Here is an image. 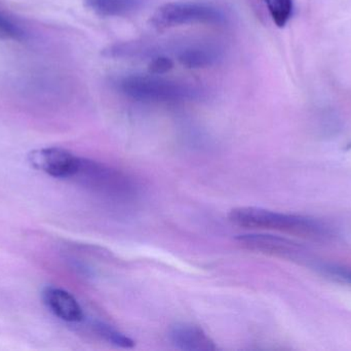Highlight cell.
<instances>
[{"mask_svg":"<svg viewBox=\"0 0 351 351\" xmlns=\"http://www.w3.org/2000/svg\"><path fill=\"white\" fill-rule=\"evenodd\" d=\"M26 30L16 21L0 12V39L8 41H26Z\"/></svg>","mask_w":351,"mask_h":351,"instance_id":"13","label":"cell"},{"mask_svg":"<svg viewBox=\"0 0 351 351\" xmlns=\"http://www.w3.org/2000/svg\"><path fill=\"white\" fill-rule=\"evenodd\" d=\"M228 220L239 228L272 231L303 238L326 240L334 237V230L322 220L300 214H285L265 208L237 207L230 210Z\"/></svg>","mask_w":351,"mask_h":351,"instance_id":"1","label":"cell"},{"mask_svg":"<svg viewBox=\"0 0 351 351\" xmlns=\"http://www.w3.org/2000/svg\"><path fill=\"white\" fill-rule=\"evenodd\" d=\"M43 301L56 317L67 323H80L84 319L80 303L67 291L49 286L43 292Z\"/></svg>","mask_w":351,"mask_h":351,"instance_id":"7","label":"cell"},{"mask_svg":"<svg viewBox=\"0 0 351 351\" xmlns=\"http://www.w3.org/2000/svg\"><path fill=\"white\" fill-rule=\"evenodd\" d=\"M119 89L128 98L145 103L181 102L197 96V90L189 84L152 73L125 76L119 80Z\"/></svg>","mask_w":351,"mask_h":351,"instance_id":"2","label":"cell"},{"mask_svg":"<svg viewBox=\"0 0 351 351\" xmlns=\"http://www.w3.org/2000/svg\"><path fill=\"white\" fill-rule=\"evenodd\" d=\"M94 331L99 337L117 348H127V350L135 348L136 343L133 339L107 324L98 321L94 325Z\"/></svg>","mask_w":351,"mask_h":351,"instance_id":"11","label":"cell"},{"mask_svg":"<svg viewBox=\"0 0 351 351\" xmlns=\"http://www.w3.org/2000/svg\"><path fill=\"white\" fill-rule=\"evenodd\" d=\"M221 53L210 45H192L180 51L178 60L189 69L210 67L218 63Z\"/></svg>","mask_w":351,"mask_h":351,"instance_id":"9","label":"cell"},{"mask_svg":"<svg viewBox=\"0 0 351 351\" xmlns=\"http://www.w3.org/2000/svg\"><path fill=\"white\" fill-rule=\"evenodd\" d=\"M75 177L88 189L109 199L129 200L136 194L135 185L128 175L97 161L82 159Z\"/></svg>","mask_w":351,"mask_h":351,"instance_id":"4","label":"cell"},{"mask_svg":"<svg viewBox=\"0 0 351 351\" xmlns=\"http://www.w3.org/2000/svg\"><path fill=\"white\" fill-rule=\"evenodd\" d=\"M174 68V61L171 58L166 56H158L150 61L148 65V71L149 73L156 74V76H162L168 73Z\"/></svg>","mask_w":351,"mask_h":351,"instance_id":"15","label":"cell"},{"mask_svg":"<svg viewBox=\"0 0 351 351\" xmlns=\"http://www.w3.org/2000/svg\"><path fill=\"white\" fill-rule=\"evenodd\" d=\"M264 2L274 24L280 28L286 26L292 16V0H264Z\"/></svg>","mask_w":351,"mask_h":351,"instance_id":"12","label":"cell"},{"mask_svg":"<svg viewBox=\"0 0 351 351\" xmlns=\"http://www.w3.org/2000/svg\"><path fill=\"white\" fill-rule=\"evenodd\" d=\"M317 269L332 280L351 286V266L339 263L317 264Z\"/></svg>","mask_w":351,"mask_h":351,"instance_id":"14","label":"cell"},{"mask_svg":"<svg viewBox=\"0 0 351 351\" xmlns=\"http://www.w3.org/2000/svg\"><path fill=\"white\" fill-rule=\"evenodd\" d=\"M144 0H86V6L100 16H123L143 5Z\"/></svg>","mask_w":351,"mask_h":351,"instance_id":"10","label":"cell"},{"mask_svg":"<svg viewBox=\"0 0 351 351\" xmlns=\"http://www.w3.org/2000/svg\"><path fill=\"white\" fill-rule=\"evenodd\" d=\"M227 22L225 12L216 6L200 2H170L156 10L150 24L158 30L192 24L223 25Z\"/></svg>","mask_w":351,"mask_h":351,"instance_id":"3","label":"cell"},{"mask_svg":"<svg viewBox=\"0 0 351 351\" xmlns=\"http://www.w3.org/2000/svg\"><path fill=\"white\" fill-rule=\"evenodd\" d=\"M237 245L245 251H253L288 261H304L307 251L304 247L292 239L276 235L252 233L237 237Z\"/></svg>","mask_w":351,"mask_h":351,"instance_id":"5","label":"cell"},{"mask_svg":"<svg viewBox=\"0 0 351 351\" xmlns=\"http://www.w3.org/2000/svg\"><path fill=\"white\" fill-rule=\"evenodd\" d=\"M29 162L56 179H71L77 174L82 159L64 148H45L30 152Z\"/></svg>","mask_w":351,"mask_h":351,"instance_id":"6","label":"cell"},{"mask_svg":"<svg viewBox=\"0 0 351 351\" xmlns=\"http://www.w3.org/2000/svg\"><path fill=\"white\" fill-rule=\"evenodd\" d=\"M171 342L178 350L186 351H215L212 338L197 326L177 324L170 330Z\"/></svg>","mask_w":351,"mask_h":351,"instance_id":"8","label":"cell"}]
</instances>
